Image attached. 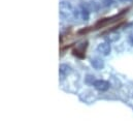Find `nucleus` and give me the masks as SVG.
<instances>
[{"mask_svg":"<svg viewBox=\"0 0 133 122\" xmlns=\"http://www.w3.org/2000/svg\"><path fill=\"white\" fill-rule=\"evenodd\" d=\"M103 4H104L105 6H109V5H111V4H112V0H105Z\"/></svg>","mask_w":133,"mask_h":122,"instance_id":"9d476101","label":"nucleus"},{"mask_svg":"<svg viewBox=\"0 0 133 122\" xmlns=\"http://www.w3.org/2000/svg\"><path fill=\"white\" fill-rule=\"evenodd\" d=\"M72 71V68L68 64H61L59 66V77L61 80H64Z\"/></svg>","mask_w":133,"mask_h":122,"instance_id":"20e7f679","label":"nucleus"},{"mask_svg":"<svg viewBox=\"0 0 133 122\" xmlns=\"http://www.w3.org/2000/svg\"><path fill=\"white\" fill-rule=\"evenodd\" d=\"M96 82V79L94 76H91V75H88L86 77V83L88 85H94V83Z\"/></svg>","mask_w":133,"mask_h":122,"instance_id":"6e6552de","label":"nucleus"},{"mask_svg":"<svg viewBox=\"0 0 133 122\" xmlns=\"http://www.w3.org/2000/svg\"><path fill=\"white\" fill-rule=\"evenodd\" d=\"M97 50H98V52H99L101 55H103V56H108V55L110 54V52H111L110 42H108V41L101 42V44H99Z\"/></svg>","mask_w":133,"mask_h":122,"instance_id":"7ed1b4c3","label":"nucleus"},{"mask_svg":"<svg viewBox=\"0 0 133 122\" xmlns=\"http://www.w3.org/2000/svg\"><path fill=\"white\" fill-rule=\"evenodd\" d=\"M59 10H60V15H61V17L64 18V19L70 18L71 15H72V13H73L72 5H71L70 2H68V1H62V2L60 3Z\"/></svg>","mask_w":133,"mask_h":122,"instance_id":"f257e3e1","label":"nucleus"},{"mask_svg":"<svg viewBox=\"0 0 133 122\" xmlns=\"http://www.w3.org/2000/svg\"><path fill=\"white\" fill-rule=\"evenodd\" d=\"M120 1H127V0H120Z\"/></svg>","mask_w":133,"mask_h":122,"instance_id":"f8f14e48","label":"nucleus"},{"mask_svg":"<svg viewBox=\"0 0 133 122\" xmlns=\"http://www.w3.org/2000/svg\"><path fill=\"white\" fill-rule=\"evenodd\" d=\"M129 42L133 46V34H131V35L129 36Z\"/></svg>","mask_w":133,"mask_h":122,"instance_id":"9b49d317","label":"nucleus"},{"mask_svg":"<svg viewBox=\"0 0 133 122\" xmlns=\"http://www.w3.org/2000/svg\"><path fill=\"white\" fill-rule=\"evenodd\" d=\"M93 86L96 90L100 92H105L110 88V84L105 80H96V82L94 83Z\"/></svg>","mask_w":133,"mask_h":122,"instance_id":"f03ea898","label":"nucleus"},{"mask_svg":"<svg viewBox=\"0 0 133 122\" xmlns=\"http://www.w3.org/2000/svg\"><path fill=\"white\" fill-rule=\"evenodd\" d=\"M79 11H81V17L83 18V20L88 21L89 18H90V11H89V9L87 7H85V6H83Z\"/></svg>","mask_w":133,"mask_h":122,"instance_id":"0eeeda50","label":"nucleus"},{"mask_svg":"<svg viewBox=\"0 0 133 122\" xmlns=\"http://www.w3.org/2000/svg\"><path fill=\"white\" fill-rule=\"evenodd\" d=\"M90 63H91V65L93 66V68H95V69H97V70H100V69H102V68L104 67V61L102 60V59H100V58L91 59Z\"/></svg>","mask_w":133,"mask_h":122,"instance_id":"39448f33","label":"nucleus"},{"mask_svg":"<svg viewBox=\"0 0 133 122\" xmlns=\"http://www.w3.org/2000/svg\"><path fill=\"white\" fill-rule=\"evenodd\" d=\"M107 41L110 42V41H116L117 39L120 38V33L118 31H115V30H111L108 34H107Z\"/></svg>","mask_w":133,"mask_h":122,"instance_id":"423d86ee","label":"nucleus"},{"mask_svg":"<svg viewBox=\"0 0 133 122\" xmlns=\"http://www.w3.org/2000/svg\"><path fill=\"white\" fill-rule=\"evenodd\" d=\"M72 53H73L74 56H76V57H78V58H85V54L82 53V52H79V51L76 50V49H74V50L72 51Z\"/></svg>","mask_w":133,"mask_h":122,"instance_id":"1a4fd4ad","label":"nucleus"}]
</instances>
